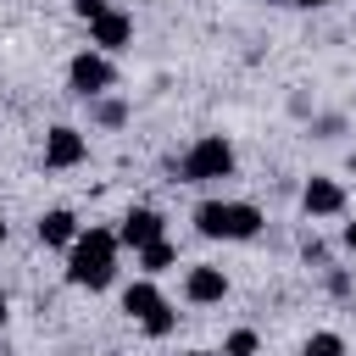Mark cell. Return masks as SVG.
Instances as JSON below:
<instances>
[{
    "label": "cell",
    "instance_id": "obj_1",
    "mask_svg": "<svg viewBox=\"0 0 356 356\" xmlns=\"http://www.w3.org/2000/svg\"><path fill=\"white\" fill-rule=\"evenodd\" d=\"M117 228H78L67 245V284L72 289H106L117 278Z\"/></svg>",
    "mask_w": 356,
    "mask_h": 356
},
{
    "label": "cell",
    "instance_id": "obj_2",
    "mask_svg": "<svg viewBox=\"0 0 356 356\" xmlns=\"http://www.w3.org/2000/svg\"><path fill=\"white\" fill-rule=\"evenodd\" d=\"M261 222L267 217L250 200H200L195 206V234L200 239H256Z\"/></svg>",
    "mask_w": 356,
    "mask_h": 356
},
{
    "label": "cell",
    "instance_id": "obj_3",
    "mask_svg": "<svg viewBox=\"0 0 356 356\" xmlns=\"http://www.w3.org/2000/svg\"><path fill=\"white\" fill-rule=\"evenodd\" d=\"M234 167H239V156H234V145L222 134H200L178 161L184 184H217V178H234Z\"/></svg>",
    "mask_w": 356,
    "mask_h": 356
},
{
    "label": "cell",
    "instance_id": "obj_4",
    "mask_svg": "<svg viewBox=\"0 0 356 356\" xmlns=\"http://www.w3.org/2000/svg\"><path fill=\"white\" fill-rule=\"evenodd\" d=\"M117 83V67H111V56L106 50H78L72 61H67V89L78 95V100H95V95H106Z\"/></svg>",
    "mask_w": 356,
    "mask_h": 356
},
{
    "label": "cell",
    "instance_id": "obj_5",
    "mask_svg": "<svg viewBox=\"0 0 356 356\" xmlns=\"http://www.w3.org/2000/svg\"><path fill=\"white\" fill-rule=\"evenodd\" d=\"M83 161H89V139H83V128L56 122V128L44 134V167H50V172H67V167H83Z\"/></svg>",
    "mask_w": 356,
    "mask_h": 356
},
{
    "label": "cell",
    "instance_id": "obj_6",
    "mask_svg": "<svg viewBox=\"0 0 356 356\" xmlns=\"http://www.w3.org/2000/svg\"><path fill=\"white\" fill-rule=\"evenodd\" d=\"M184 300H189V306H222V300H228V273L211 267V261H195V267L184 273Z\"/></svg>",
    "mask_w": 356,
    "mask_h": 356
},
{
    "label": "cell",
    "instance_id": "obj_7",
    "mask_svg": "<svg viewBox=\"0 0 356 356\" xmlns=\"http://www.w3.org/2000/svg\"><path fill=\"white\" fill-rule=\"evenodd\" d=\"M89 44H95V50H106V56L128 50V44H134V17H128V11H117V6H111V11H100V17L89 22Z\"/></svg>",
    "mask_w": 356,
    "mask_h": 356
},
{
    "label": "cell",
    "instance_id": "obj_8",
    "mask_svg": "<svg viewBox=\"0 0 356 356\" xmlns=\"http://www.w3.org/2000/svg\"><path fill=\"white\" fill-rule=\"evenodd\" d=\"M300 211H306V217H339V211H345V189H339V178L312 172V178L300 184Z\"/></svg>",
    "mask_w": 356,
    "mask_h": 356
},
{
    "label": "cell",
    "instance_id": "obj_9",
    "mask_svg": "<svg viewBox=\"0 0 356 356\" xmlns=\"http://www.w3.org/2000/svg\"><path fill=\"white\" fill-rule=\"evenodd\" d=\"M150 239H167V217H161L156 206H134V211L122 217V228H117V245H128V250H145Z\"/></svg>",
    "mask_w": 356,
    "mask_h": 356
},
{
    "label": "cell",
    "instance_id": "obj_10",
    "mask_svg": "<svg viewBox=\"0 0 356 356\" xmlns=\"http://www.w3.org/2000/svg\"><path fill=\"white\" fill-rule=\"evenodd\" d=\"M33 234H39V245H50V250H67V245L78 239V217H72L67 206H50V211L33 222Z\"/></svg>",
    "mask_w": 356,
    "mask_h": 356
},
{
    "label": "cell",
    "instance_id": "obj_11",
    "mask_svg": "<svg viewBox=\"0 0 356 356\" xmlns=\"http://www.w3.org/2000/svg\"><path fill=\"white\" fill-rule=\"evenodd\" d=\"M161 300H167V295L156 289V278H134V284L122 289V312H128L134 323H139V317H150V312H156Z\"/></svg>",
    "mask_w": 356,
    "mask_h": 356
},
{
    "label": "cell",
    "instance_id": "obj_12",
    "mask_svg": "<svg viewBox=\"0 0 356 356\" xmlns=\"http://www.w3.org/2000/svg\"><path fill=\"white\" fill-rule=\"evenodd\" d=\"M134 256H139V273H145V278H161L167 267H178V250H172L167 239H150V245L134 250Z\"/></svg>",
    "mask_w": 356,
    "mask_h": 356
},
{
    "label": "cell",
    "instance_id": "obj_13",
    "mask_svg": "<svg viewBox=\"0 0 356 356\" xmlns=\"http://www.w3.org/2000/svg\"><path fill=\"white\" fill-rule=\"evenodd\" d=\"M300 356H345V339H339L334 328H317V334H306Z\"/></svg>",
    "mask_w": 356,
    "mask_h": 356
},
{
    "label": "cell",
    "instance_id": "obj_14",
    "mask_svg": "<svg viewBox=\"0 0 356 356\" xmlns=\"http://www.w3.org/2000/svg\"><path fill=\"white\" fill-rule=\"evenodd\" d=\"M139 328H145V334H150V339H167V334H172V328H178V312H172V306H167V300H161V306H156V312H150V317H139Z\"/></svg>",
    "mask_w": 356,
    "mask_h": 356
},
{
    "label": "cell",
    "instance_id": "obj_15",
    "mask_svg": "<svg viewBox=\"0 0 356 356\" xmlns=\"http://www.w3.org/2000/svg\"><path fill=\"white\" fill-rule=\"evenodd\" d=\"M256 350H261V334H256V328H234L217 356H256Z\"/></svg>",
    "mask_w": 356,
    "mask_h": 356
},
{
    "label": "cell",
    "instance_id": "obj_16",
    "mask_svg": "<svg viewBox=\"0 0 356 356\" xmlns=\"http://www.w3.org/2000/svg\"><path fill=\"white\" fill-rule=\"evenodd\" d=\"M89 106H95V122H100V128H122V122H128V106H122V100H106V95H95Z\"/></svg>",
    "mask_w": 356,
    "mask_h": 356
},
{
    "label": "cell",
    "instance_id": "obj_17",
    "mask_svg": "<svg viewBox=\"0 0 356 356\" xmlns=\"http://www.w3.org/2000/svg\"><path fill=\"white\" fill-rule=\"evenodd\" d=\"M100 11H111V0H72V17H83V22H95Z\"/></svg>",
    "mask_w": 356,
    "mask_h": 356
},
{
    "label": "cell",
    "instance_id": "obj_18",
    "mask_svg": "<svg viewBox=\"0 0 356 356\" xmlns=\"http://www.w3.org/2000/svg\"><path fill=\"white\" fill-rule=\"evenodd\" d=\"M284 6H295V11H328L334 0H284Z\"/></svg>",
    "mask_w": 356,
    "mask_h": 356
},
{
    "label": "cell",
    "instance_id": "obj_19",
    "mask_svg": "<svg viewBox=\"0 0 356 356\" xmlns=\"http://www.w3.org/2000/svg\"><path fill=\"white\" fill-rule=\"evenodd\" d=\"M339 245H345V250H350V256H356V217H350V222H345V234H339Z\"/></svg>",
    "mask_w": 356,
    "mask_h": 356
},
{
    "label": "cell",
    "instance_id": "obj_20",
    "mask_svg": "<svg viewBox=\"0 0 356 356\" xmlns=\"http://www.w3.org/2000/svg\"><path fill=\"white\" fill-rule=\"evenodd\" d=\"M11 323V300H6V289H0V328Z\"/></svg>",
    "mask_w": 356,
    "mask_h": 356
},
{
    "label": "cell",
    "instance_id": "obj_21",
    "mask_svg": "<svg viewBox=\"0 0 356 356\" xmlns=\"http://www.w3.org/2000/svg\"><path fill=\"white\" fill-rule=\"evenodd\" d=\"M178 356H217V350H178Z\"/></svg>",
    "mask_w": 356,
    "mask_h": 356
},
{
    "label": "cell",
    "instance_id": "obj_22",
    "mask_svg": "<svg viewBox=\"0 0 356 356\" xmlns=\"http://www.w3.org/2000/svg\"><path fill=\"white\" fill-rule=\"evenodd\" d=\"M6 234H11V228H6V217H0V245H6Z\"/></svg>",
    "mask_w": 356,
    "mask_h": 356
},
{
    "label": "cell",
    "instance_id": "obj_23",
    "mask_svg": "<svg viewBox=\"0 0 356 356\" xmlns=\"http://www.w3.org/2000/svg\"><path fill=\"white\" fill-rule=\"evenodd\" d=\"M350 178H356V150H350Z\"/></svg>",
    "mask_w": 356,
    "mask_h": 356
}]
</instances>
